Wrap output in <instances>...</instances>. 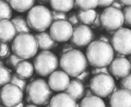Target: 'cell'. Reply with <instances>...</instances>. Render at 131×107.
<instances>
[{
	"mask_svg": "<svg viewBox=\"0 0 131 107\" xmlns=\"http://www.w3.org/2000/svg\"><path fill=\"white\" fill-rule=\"evenodd\" d=\"M86 60L94 68L107 67L112 63L115 57V51L109 43L102 40H93L86 48Z\"/></svg>",
	"mask_w": 131,
	"mask_h": 107,
	"instance_id": "obj_1",
	"label": "cell"
},
{
	"mask_svg": "<svg viewBox=\"0 0 131 107\" xmlns=\"http://www.w3.org/2000/svg\"><path fill=\"white\" fill-rule=\"evenodd\" d=\"M59 66L62 69V71L67 73L69 77L77 78L86 70L89 62L85 55L81 50L72 49L70 51L62 54L59 61Z\"/></svg>",
	"mask_w": 131,
	"mask_h": 107,
	"instance_id": "obj_2",
	"label": "cell"
},
{
	"mask_svg": "<svg viewBox=\"0 0 131 107\" xmlns=\"http://www.w3.org/2000/svg\"><path fill=\"white\" fill-rule=\"evenodd\" d=\"M12 50L14 55L23 60L34 57L38 50L35 36L30 33L18 34L12 40Z\"/></svg>",
	"mask_w": 131,
	"mask_h": 107,
	"instance_id": "obj_3",
	"label": "cell"
},
{
	"mask_svg": "<svg viewBox=\"0 0 131 107\" xmlns=\"http://www.w3.org/2000/svg\"><path fill=\"white\" fill-rule=\"evenodd\" d=\"M26 22L32 30L38 33L44 32L50 27L52 23L51 11L45 6H35L28 11Z\"/></svg>",
	"mask_w": 131,
	"mask_h": 107,
	"instance_id": "obj_4",
	"label": "cell"
},
{
	"mask_svg": "<svg viewBox=\"0 0 131 107\" xmlns=\"http://www.w3.org/2000/svg\"><path fill=\"white\" fill-rule=\"evenodd\" d=\"M26 93L27 102H32L34 105H46L50 101L52 91L45 80L37 79L27 85Z\"/></svg>",
	"mask_w": 131,
	"mask_h": 107,
	"instance_id": "obj_5",
	"label": "cell"
},
{
	"mask_svg": "<svg viewBox=\"0 0 131 107\" xmlns=\"http://www.w3.org/2000/svg\"><path fill=\"white\" fill-rule=\"evenodd\" d=\"M59 66L58 58L51 51H42L34 59L33 67L36 73L42 77H48L55 72Z\"/></svg>",
	"mask_w": 131,
	"mask_h": 107,
	"instance_id": "obj_6",
	"label": "cell"
},
{
	"mask_svg": "<svg viewBox=\"0 0 131 107\" xmlns=\"http://www.w3.org/2000/svg\"><path fill=\"white\" fill-rule=\"evenodd\" d=\"M90 90L95 96L107 97L115 91V80L109 73L96 74L90 81Z\"/></svg>",
	"mask_w": 131,
	"mask_h": 107,
	"instance_id": "obj_7",
	"label": "cell"
},
{
	"mask_svg": "<svg viewBox=\"0 0 131 107\" xmlns=\"http://www.w3.org/2000/svg\"><path fill=\"white\" fill-rule=\"evenodd\" d=\"M125 23L122 10L115 9L113 7H107L101 13V24L107 32H116L121 28Z\"/></svg>",
	"mask_w": 131,
	"mask_h": 107,
	"instance_id": "obj_8",
	"label": "cell"
},
{
	"mask_svg": "<svg viewBox=\"0 0 131 107\" xmlns=\"http://www.w3.org/2000/svg\"><path fill=\"white\" fill-rule=\"evenodd\" d=\"M112 47L114 51L124 55H131V30L119 28L112 37Z\"/></svg>",
	"mask_w": 131,
	"mask_h": 107,
	"instance_id": "obj_9",
	"label": "cell"
},
{
	"mask_svg": "<svg viewBox=\"0 0 131 107\" xmlns=\"http://www.w3.org/2000/svg\"><path fill=\"white\" fill-rule=\"evenodd\" d=\"M73 26L68 21H54L49 27V35L56 43H64L71 39Z\"/></svg>",
	"mask_w": 131,
	"mask_h": 107,
	"instance_id": "obj_10",
	"label": "cell"
},
{
	"mask_svg": "<svg viewBox=\"0 0 131 107\" xmlns=\"http://www.w3.org/2000/svg\"><path fill=\"white\" fill-rule=\"evenodd\" d=\"M23 100V91L20 90L18 86L11 83H8L2 86L0 91V101L6 107H13L20 104Z\"/></svg>",
	"mask_w": 131,
	"mask_h": 107,
	"instance_id": "obj_11",
	"label": "cell"
},
{
	"mask_svg": "<svg viewBox=\"0 0 131 107\" xmlns=\"http://www.w3.org/2000/svg\"><path fill=\"white\" fill-rule=\"evenodd\" d=\"M94 39V33L88 25H78L72 33L71 44L77 47L89 46Z\"/></svg>",
	"mask_w": 131,
	"mask_h": 107,
	"instance_id": "obj_12",
	"label": "cell"
},
{
	"mask_svg": "<svg viewBox=\"0 0 131 107\" xmlns=\"http://www.w3.org/2000/svg\"><path fill=\"white\" fill-rule=\"evenodd\" d=\"M108 71L117 79H122V78L130 74L131 72L130 61L121 55L117 56L116 58H114L112 63L109 65Z\"/></svg>",
	"mask_w": 131,
	"mask_h": 107,
	"instance_id": "obj_13",
	"label": "cell"
},
{
	"mask_svg": "<svg viewBox=\"0 0 131 107\" xmlns=\"http://www.w3.org/2000/svg\"><path fill=\"white\" fill-rule=\"evenodd\" d=\"M69 83H70V78L63 71H56L52 72L49 76L48 85L51 91L55 92H63L67 90Z\"/></svg>",
	"mask_w": 131,
	"mask_h": 107,
	"instance_id": "obj_14",
	"label": "cell"
},
{
	"mask_svg": "<svg viewBox=\"0 0 131 107\" xmlns=\"http://www.w3.org/2000/svg\"><path fill=\"white\" fill-rule=\"evenodd\" d=\"M110 107H131V92L124 89H116L110 95Z\"/></svg>",
	"mask_w": 131,
	"mask_h": 107,
	"instance_id": "obj_15",
	"label": "cell"
},
{
	"mask_svg": "<svg viewBox=\"0 0 131 107\" xmlns=\"http://www.w3.org/2000/svg\"><path fill=\"white\" fill-rule=\"evenodd\" d=\"M16 36V31L14 25L10 20H2L0 21V42L8 43L13 40Z\"/></svg>",
	"mask_w": 131,
	"mask_h": 107,
	"instance_id": "obj_16",
	"label": "cell"
},
{
	"mask_svg": "<svg viewBox=\"0 0 131 107\" xmlns=\"http://www.w3.org/2000/svg\"><path fill=\"white\" fill-rule=\"evenodd\" d=\"M77 102L67 93H59L50 98L49 107H75Z\"/></svg>",
	"mask_w": 131,
	"mask_h": 107,
	"instance_id": "obj_17",
	"label": "cell"
},
{
	"mask_svg": "<svg viewBox=\"0 0 131 107\" xmlns=\"http://www.w3.org/2000/svg\"><path fill=\"white\" fill-rule=\"evenodd\" d=\"M35 39L37 43V47L42 49L43 51H49L50 49L55 48L57 46V43L51 38L49 33L46 32H39L35 35Z\"/></svg>",
	"mask_w": 131,
	"mask_h": 107,
	"instance_id": "obj_18",
	"label": "cell"
},
{
	"mask_svg": "<svg viewBox=\"0 0 131 107\" xmlns=\"http://www.w3.org/2000/svg\"><path fill=\"white\" fill-rule=\"evenodd\" d=\"M66 91H67V94H69L73 100L77 101V100H81V98L84 96L85 89H84L83 82L74 79V80L70 81V83H69Z\"/></svg>",
	"mask_w": 131,
	"mask_h": 107,
	"instance_id": "obj_19",
	"label": "cell"
},
{
	"mask_svg": "<svg viewBox=\"0 0 131 107\" xmlns=\"http://www.w3.org/2000/svg\"><path fill=\"white\" fill-rule=\"evenodd\" d=\"M9 5L11 9L18 12L30 11L35 5V0H9Z\"/></svg>",
	"mask_w": 131,
	"mask_h": 107,
	"instance_id": "obj_20",
	"label": "cell"
},
{
	"mask_svg": "<svg viewBox=\"0 0 131 107\" xmlns=\"http://www.w3.org/2000/svg\"><path fill=\"white\" fill-rule=\"evenodd\" d=\"M51 8L55 11L67 13L74 7V0H49Z\"/></svg>",
	"mask_w": 131,
	"mask_h": 107,
	"instance_id": "obj_21",
	"label": "cell"
},
{
	"mask_svg": "<svg viewBox=\"0 0 131 107\" xmlns=\"http://www.w3.org/2000/svg\"><path fill=\"white\" fill-rule=\"evenodd\" d=\"M15 72L19 77L23 78V79H27L33 76L34 72V67L31 62H28L26 60H22L18 66L15 67Z\"/></svg>",
	"mask_w": 131,
	"mask_h": 107,
	"instance_id": "obj_22",
	"label": "cell"
},
{
	"mask_svg": "<svg viewBox=\"0 0 131 107\" xmlns=\"http://www.w3.org/2000/svg\"><path fill=\"white\" fill-rule=\"evenodd\" d=\"M77 14L79 18V21L83 23V25L89 26L94 22L97 12L95 10H80Z\"/></svg>",
	"mask_w": 131,
	"mask_h": 107,
	"instance_id": "obj_23",
	"label": "cell"
},
{
	"mask_svg": "<svg viewBox=\"0 0 131 107\" xmlns=\"http://www.w3.org/2000/svg\"><path fill=\"white\" fill-rule=\"evenodd\" d=\"M80 107H106L104 101L98 96H85L80 103Z\"/></svg>",
	"mask_w": 131,
	"mask_h": 107,
	"instance_id": "obj_24",
	"label": "cell"
},
{
	"mask_svg": "<svg viewBox=\"0 0 131 107\" xmlns=\"http://www.w3.org/2000/svg\"><path fill=\"white\" fill-rule=\"evenodd\" d=\"M13 23L14 28L16 31V34H24V33H30V26L26 22V20L22 16H15L11 21Z\"/></svg>",
	"mask_w": 131,
	"mask_h": 107,
	"instance_id": "obj_25",
	"label": "cell"
},
{
	"mask_svg": "<svg viewBox=\"0 0 131 107\" xmlns=\"http://www.w3.org/2000/svg\"><path fill=\"white\" fill-rule=\"evenodd\" d=\"M12 18V9L10 5L5 0H0V21L10 20Z\"/></svg>",
	"mask_w": 131,
	"mask_h": 107,
	"instance_id": "obj_26",
	"label": "cell"
},
{
	"mask_svg": "<svg viewBox=\"0 0 131 107\" xmlns=\"http://www.w3.org/2000/svg\"><path fill=\"white\" fill-rule=\"evenodd\" d=\"M74 6L81 10H94L98 6V0H74Z\"/></svg>",
	"mask_w": 131,
	"mask_h": 107,
	"instance_id": "obj_27",
	"label": "cell"
},
{
	"mask_svg": "<svg viewBox=\"0 0 131 107\" xmlns=\"http://www.w3.org/2000/svg\"><path fill=\"white\" fill-rule=\"evenodd\" d=\"M11 80V72L5 66H0V86H5L6 84L10 83Z\"/></svg>",
	"mask_w": 131,
	"mask_h": 107,
	"instance_id": "obj_28",
	"label": "cell"
},
{
	"mask_svg": "<svg viewBox=\"0 0 131 107\" xmlns=\"http://www.w3.org/2000/svg\"><path fill=\"white\" fill-rule=\"evenodd\" d=\"M10 83L13 84L15 86H18L20 90H22V91H26V88H27V83L25 79H23V78L19 77L18 74H13L11 76V80H10Z\"/></svg>",
	"mask_w": 131,
	"mask_h": 107,
	"instance_id": "obj_29",
	"label": "cell"
},
{
	"mask_svg": "<svg viewBox=\"0 0 131 107\" xmlns=\"http://www.w3.org/2000/svg\"><path fill=\"white\" fill-rule=\"evenodd\" d=\"M51 18L52 21H67L68 20V14L64 12H59V11H51Z\"/></svg>",
	"mask_w": 131,
	"mask_h": 107,
	"instance_id": "obj_30",
	"label": "cell"
},
{
	"mask_svg": "<svg viewBox=\"0 0 131 107\" xmlns=\"http://www.w3.org/2000/svg\"><path fill=\"white\" fill-rule=\"evenodd\" d=\"M120 86H121V89L131 92V74H128L127 77L122 78V80L120 82Z\"/></svg>",
	"mask_w": 131,
	"mask_h": 107,
	"instance_id": "obj_31",
	"label": "cell"
},
{
	"mask_svg": "<svg viewBox=\"0 0 131 107\" xmlns=\"http://www.w3.org/2000/svg\"><path fill=\"white\" fill-rule=\"evenodd\" d=\"M22 60H23L22 58H20V57H18L16 55H14V54H12V55L9 56V59H8V65H9L10 67H12V68L15 69V67H16V66H18L20 62H21Z\"/></svg>",
	"mask_w": 131,
	"mask_h": 107,
	"instance_id": "obj_32",
	"label": "cell"
},
{
	"mask_svg": "<svg viewBox=\"0 0 131 107\" xmlns=\"http://www.w3.org/2000/svg\"><path fill=\"white\" fill-rule=\"evenodd\" d=\"M10 55V48L7 45V43H1L0 46V58H5V57Z\"/></svg>",
	"mask_w": 131,
	"mask_h": 107,
	"instance_id": "obj_33",
	"label": "cell"
},
{
	"mask_svg": "<svg viewBox=\"0 0 131 107\" xmlns=\"http://www.w3.org/2000/svg\"><path fill=\"white\" fill-rule=\"evenodd\" d=\"M124 18H125V23L129 24L131 26V6L126 7L124 9Z\"/></svg>",
	"mask_w": 131,
	"mask_h": 107,
	"instance_id": "obj_34",
	"label": "cell"
},
{
	"mask_svg": "<svg viewBox=\"0 0 131 107\" xmlns=\"http://www.w3.org/2000/svg\"><path fill=\"white\" fill-rule=\"evenodd\" d=\"M67 21L70 23L72 26H73V25H74V26H78V25L80 24L79 18H78V14H77V13H71L70 15L68 16V20H67Z\"/></svg>",
	"mask_w": 131,
	"mask_h": 107,
	"instance_id": "obj_35",
	"label": "cell"
},
{
	"mask_svg": "<svg viewBox=\"0 0 131 107\" xmlns=\"http://www.w3.org/2000/svg\"><path fill=\"white\" fill-rule=\"evenodd\" d=\"M104 73H109L107 67H100V68H94L92 70V74H104Z\"/></svg>",
	"mask_w": 131,
	"mask_h": 107,
	"instance_id": "obj_36",
	"label": "cell"
},
{
	"mask_svg": "<svg viewBox=\"0 0 131 107\" xmlns=\"http://www.w3.org/2000/svg\"><path fill=\"white\" fill-rule=\"evenodd\" d=\"M91 25H92L93 28H98V27L102 25V24H101V13H97L96 14V18H95L94 22L91 24Z\"/></svg>",
	"mask_w": 131,
	"mask_h": 107,
	"instance_id": "obj_37",
	"label": "cell"
},
{
	"mask_svg": "<svg viewBox=\"0 0 131 107\" xmlns=\"http://www.w3.org/2000/svg\"><path fill=\"white\" fill-rule=\"evenodd\" d=\"M115 1V0H98V6L100 7H104V8H107L110 7L112 3Z\"/></svg>",
	"mask_w": 131,
	"mask_h": 107,
	"instance_id": "obj_38",
	"label": "cell"
},
{
	"mask_svg": "<svg viewBox=\"0 0 131 107\" xmlns=\"http://www.w3.org/2000/svg\"><path fill=\"white\" fill-rule=\"evenodd\" d=\"M89 76H90V72L85 70V71H83V72L81 73V74L78 76V77L75 78V79H77V80H79V81H81V82H83V81H85V80L88 79Z\"/></svg>",
	"mask_w": 131,
	"mask_h": 107,
	"instance_id": "obj_39",
	"label": "cell"
},
{
	"mask_svg": "<svg viewBox=\"0 0 131 107\" xmlns=\"http://www.w3.org/2000/svg\"><path fill=\"white\" fill-rule=\"evenodd\" d=\"M110 7L115 8V9H118V10H121L122 8H124V5H122L120 1H118V0H115V1L112 3V6H110Z\"/></svg>",
	"mask_w": 131,
	"mask_h": 107,
	"instance_id": "obj_40",
	"label": "cell"
},
{
	"mask_svg": "<svg viewBox=\"0 0 131 107\" xmlns=\"http://www.w3.org/2000/svg\"><path fill=\"white\" fill-rule=\"evenodd\" d=\"M72 49H74V46H73L72 44L64 45V47H63V49H62V54L67 52V51H70V50H72Z\"/></svg>",
	"mask_w": 131,
	"mask_h": 107,
	"instance_id": "obj_41",
	"label": "cell"
},
{
	"mask_svg": "<svg viewBox=\"0 0 131 107\" xmlns=\"http://www.w3.org/2000/svg\"><path fill=\"white\" fill-rule=\"evenodd\" d=\"M98 40H102V42H104V43H109V37L102 35V36H100V39H98ZM109 44H110V43H109Z\"/></svg>",
	"mask_w": 131,
	"mask_h": 107,
	"instance_id": "obj_42",
	"label": "cell"
},
{
	"mask_svg": "<svg viewBox=\"0 0 131 107\" xmlns=\"http://www.w3.org/2000/svg\"><path fill=\"white\" fill-rule=\"evenodd\" d=\"M118 1H120L124 6H131V0H118Z\"/></svg>",
	"mask_w": 131,
	"mask_h": 107,
	"instance_id": "obj_43",
	"label": "cell"
},
{
	"mask_svg": "<svg viewBox=\"0 0 131 107\" xmlns=\"http://www.w3.org/2000/svg\"><path fill=\"white\" fill-rule=\"evenodd\" d=\"M84 95L85 96H93V92L91 91V90H88V91H85Z\"/></svg>",
	"mask_w": 131,
	"mask_h": 107,
	"instance_id": "obj_44",
	"label": "cell"
},
{
	"mask_svg": "<svg viewBox=\"0 0 131 107\" xmlns=\"http://www.w3.org/2000/svg\"><path fill=\"white\" fill-rule=\"evenodd\" d=\"M13 107H24V104H23V102H21V103H20V104L15 105V106H13Z\"/></svg>",
	"mask_w": 131,
	"mask_h": 107,
	"instance_id": "obj_45",
	"label": "cell"
},
{
	"mask_svg": "<svg viewBox=\"0 0 131 107\" xmlns=\"http://www.w3.org/2000/svg\"><path fill=\"white\" fill-rule=\"evenodd\" d=\"M24 107H37V106H36V105H34V104H33V105H27V106H24Z\"/></svg>",
	"mask_w": 131,
	"mask_h": 107,
	"instance_id": "obj_46",
	"label": "cell"
},
{
	"mask_svg": "<svg viewBox=\"0 0 131 107\" xmlns=\"http://www.w3.org/2000/svg\"><path fill=\"white\" fill-rule=\"evenodd\" d=\"M0 66H2V61L1 60H0Z\"/></svg>",
	"mask_w": 131,
	"mask_h": 107,
	"instance_id": "obj_47",
	"label": "cell"
},
{
	"mask_svg": "<svg viewBox=\"0 0 131 107\" xmlns=\"http://www.w3.org/2000/svg\"><path fill=\"white\" fill-rule=\"evenodd\" d=\"M75 107H80V104H77V106Z\"/></svg>",
	"mask_w": 131,
	"mask_h": 107,
	"instance_id": "obj_48",
	"label": "cell"
},
{
	"mask_svg": "<svg viewBox=\"0 0 131 107\" xmlns=\"http://www.w3.org/2000/svg\"><path fill=\"white\" fill-rule=\"evenodd\" d=\"M129 61H130V65H131V57H130V60Z\"/></svg>",
	"mask_w": 131,
	"mask_h": 107,
	"instance_id": "obj_49",
	"label": "cell"
},
{
	"mask_svg": "<svg viewBox=\"0 0 131 107\" xmlns=\"http://www.w3.org/2000/svg\"><path fill=\"white\" fill-rule=\"evenodd\" d=\"M40 1H47V0H40Z\"/></svg>",
	"mask_w": 131,
	"mask_h": 107,
	"instance_id": "obj_50",
	"label": "cell"
},
{
	"mask_svg": "<svg viewBox=\"0 0 131 107\" xmlns=\"http://www.w3.org/2000/svg\"><path fill=\"white\" fill-rule=\"evenodd\" d=\"M0 107H6V106H0Z\"/></svg>",
	"mask_w": 131,
	"mask_h": 107,
	"instance_id": "obj_51",
	"label": "cell"
},
{
	"mask_svg": "<svg viewBox=\"0 0 131 107\" xmlns=\"http://www.w3.org/2000/svg\"><path fill=\"white\" fill-rule=\"evenodd\" d=\"M0 46H1V42H0Z\"/></svg>",
	"mask_w": 131,
	"mask_h": 107,
	"instance_id": "obj_52",
	"label": "cell"
},
{
	"mask_svg": "<svg viewBox=\"0 0 131 107\" xmlns=\"http://www.w3.org/2000/svg\"><path fill=\"white\" fill-rule=\"evenodd\" d=\"M47 107H49V105H48V106H47Z\"/></svg>",
	"mask_w": 131,
	"mask_h": 107,
	"instance_id": "obj_53",
	"label": "cell"
}]
</instances>
